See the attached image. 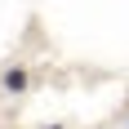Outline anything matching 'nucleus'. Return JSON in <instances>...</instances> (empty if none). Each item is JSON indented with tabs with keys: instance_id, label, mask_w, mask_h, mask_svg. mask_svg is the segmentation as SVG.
<instances>
[{
	"instance_id": "nucleus-1",
	"label": "nucleus",
	"mask_w": 129,
	"mask_h": 129,
	"mask_svg": "<svg viewBox=\"0 0 129 129\" xmlns=\"http://www.w3.org/2000/svg\"><path fill=\"white\" fill-rule=\"evenodd\" d=\"M5 89H13V93L27 89V71H22V67H9V71H5Z\"/></svg>"
},
{
	"instance_id": "nucleus-2",
	"label": "nucleus",
	"mask_w": 129,
	"mask_h": 129,
	"mask_svg": "<svg viewBox=\"0 0 129 129\" xmlns=\"http://www.w3.org/2000/svg\"><path fill=\"white\" fill-rule=\"evenodd\" d=\"M45 129H62V125H45Z\"/></svg>"
}]
</instances>
